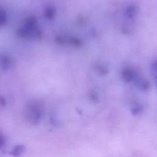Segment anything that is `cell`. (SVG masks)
<instances>
[{
  "mask_svg": "<svg viewBox=\"0 0 157 157\" xmlns=\"http://www.w3.org/2000/svg\"><path fill=\"white\" fill-rule=\"evenodd\" d=\"M139 75L137 74V73L136 72H135L134 71L129 69V68H126L124 69L123 72H122V78L124 80V82H127V83H129L131 82H132V80H134Z\"/></svg>",
  "mask_w": 157,
  "mask_h": 157,
  "instance_id": "3",
  "label": "cell"
},
{
  "mask_svg": "<svg viewBox=\"0 0 157 157\" xmlns=\"http://www.w3.org/2000/svg\"><path fill=\"white\" fill-rule=\"evenodd\" d=\"M134 81L137 87L142 91H147L150 88V84L149 82L145 78L139 77V75L134 80Z\"/></svg>",
  "mask_w": 157,
  "mask_h": 157,
  "instance_id": "5",
  "label": "cell"
},
{
  "mask_svg": "<svg viewBox=\"0 0 157 157\" xmlns=\"http://www.w3.org/2000/svg\"><path fill=\"white\" fill-rule=\"evenodd\" d=\"M4 143H5V140L4 137H2V136H0V148L4 145Z\"/></svg>",
  "mask_w": 157,
  "mask_h": 157,
  "instance_id": "14",
  "label": "cell"
},
{
  "mask_svg": "<svg viewBox=\"0 0 157 157\" xmlns=\"http://www.w3.org/2000/svg\"><path fill=\"white\" fill-rule=\"evenodd\" d=\"M151 75L153 77L155 81L156 82V62L155 60L152 62L151 65Z\"/></svg>",
  "mask_w": 157,
  "mask_h": 157,
  "instance_id": "11",
  "label": "cell"
},
{
  "mask_svg": "<svg viewBox=\"0 0 157 157\" xmlns=\"http://www.w3.org/2000/svg\"><path fill=\"white\" fill-rule=\"evenodd\" d=\"M90 98L93 99V101L94 102H96V101H98V96H97V94L96 93H91V96H90Z\"/></svg>",
  "mask_w": 157,
  "mask_h": 157,
  "instance_id": "13",
  "label": "cell"
},
{
  "mask_svg": "<svg viewBox=\"0 0 157 157\" xmlns=\"http://www.w3.org/2000/svg\"><path fill=\"white\" fill-rule=\"evenodd\" d=\"M7 21V15L4 9L0 7V26H4Z\"/></svg>",
  "mask_w": 157,
  "mask_h": 157,
  "instance_id": "10",
  "label": "cell"
},
{
  "mask_svg": "<svg viewBox=\"0 0 157 157\" xmlns=\"http://www.w3.org/2000/svg\"><path fill=\"white\" fill-rule=\"evenodd\" d=\"M25 115L29 123L33 124H37L42 115V108L40 104L36 102H30L26 108Z\"/></svg>",
  "mask_w": 157,
  "mask_h": 157,
  "instance_id": "2",
  "label": "cell"
},
{
  "mask_svg": "<svg viewBox=\"0 0 157 157\" xmlns=\"http://www.w3.org/2000/svg\"><path fill=\"white\" fill-rule=\"evenodd\" d=\"M12 64V58L7 54H0V67L2 69L7 70L11 67Z\"/></svg>",
  "mask_w": 157,
  "mask_h": 157,
  "instance_id": "4",
  "label": "cell"
},
{
  "mask_svg": "<svg viewBox=\"0 0 157 157\" xmlns=\"http://www.w3.org/2000/svg\"><path fill=\"white\" fill-rule=\"evenodd\" d=\"M55 12H56V9L55 7L50 6L45 9L44 15L47 19H52L55 16Z\"/></svg>",
  "mask_w": 157,
  "mask_h": 157,
  "instance_id": "7",
  "label": "cell"
},
{
  "mask_svg": "<svg viewBox=\"0 0 157 157\" xmlns=\"http://www.w3.org/2000/svg\"><path fill=\"white\" fill-rule=\"evenodd\" d=\"M137 12V7L134 6H130L126 9L125 14L128 18H132L136 15Z\"/></svg>",
  "mask_w": 157,
  "mask_h": 157,
  "instance_id": "6",
  "label": "cell"
},
{
  "mask_svg": "<svg viewBox=\"0 0 157 157\" xmlns=\"http://www.w3.org/2000/svg\"><path fill=\"white\" fill-rule=\"evenodd\" d=\"M25 149V147L23 145H17L13 148V150L12 151V155L13 156H20L24 152Z\"/></svg>",
  "mask_w": 157,
  "mask_h": 157,
  "instance_id": "8",
  "label": "cell"
},
{
  "mask_svg": "<svg viewBox=\"0 0 157 157\" xmlns=\"http://www.w3.org/2000/svg\"><path fill=\"white\" fill-rule=\"evenodd\" d=\"M142 106L140 104H135L131 108V112L134 115H138L142 112Z\"/></svg>",
  "mask_w": 157,
  "mask_h": 157,
  "instance_id": "9",
  "label": "cell"
},
{
  "mask_svg": "<svg viewBox=\"0 0 157 157\" xmlns=\"http://www.w3.org/2000/svg\"><path fill=\"white\" fill-rule=\"evenodd\" d=\"M98 69H99V72L101 73V74H107V69L104 68L103 66H99L98 67Z\"/></svg>",
  "mask_w": 157,
  "mask_h": 157,
  "instance_id": "12",
  "label": "cell"
},
{
  "mask_svg": "<svg viewBox=\"0 0 157 157\" xmlns=\"http://www.w3.org/2000/svg\"><path fill=\"white\" fill-rule=\"evenodd\" d=\"M17 35L23 38H40L41 31L37 26V19L34 16L27 17L23 24L20 26L17 31Z\"/></svg>",
  "mask_w": 157,
  "mask_h": 157,
  "instance_id": "1",
  "label": "cell"
}]
</instances>
